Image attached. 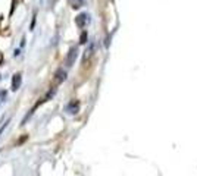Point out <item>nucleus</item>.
Segmentation results:
<instances>
[{
	"label": "nucleus",
	"mask_w": 197,
	"mask_h": 176,
	"mask_svg": "<svg viewBox=\"0 0 197 176\" xmlns=\"http://www.w3.org/2000/svg\"><path fill=\"white\" fill-rule=\"evenodd\" d=\"M75 22H77V25H78L80 28L85 27L87 22H88V15H87V13H81V15H78L77 19H75Z\"/></svg>",
	"instance_id": "nucleus-1"
},
{
	"label": "nucleus",
	"mask_w": 197,
	"mask_h": 176,
	"mask_svg": "<svg viewBox=\"0 0 197 176\" xmlns=\"http://www.w3.org/2000/svg\"><path fill=\"white\" fill-rule=\"evenodd\" d=\"M21 82H22L21 73H15V75L12 76V91H16V89L21 87Z\"/></svg>",
	"instance_id": "nucleus-2"
},
{
	"label": "nucleus",
	"mask_w": 197,
	"mask_h": 176,
	"mask_svg": "<svg viewBox=\"0 0 197 176\" xmlns=\"http://www.w3.org/2000/svg\"><path fill=\"white\" fill-rule=\"evenodd\" d=\"M77 54H78V50H77V49H71V50H69V54H68V57H66L68 66H72V63H74L75 59H77Z\"/></svg>",
	"instance_id": "nucleus-3"
},
{
	"label": "nucleus",
	"mask_w": 197,
	"mask_h": 176,
	"mask_svg": "<svg viewBox=\"0 0 197 176\" xmlns=\"http://www.w3.org/2000/svg\"><path fill=\"white\" fill-rule=\"evenodd\" d=\"M78 107H80V104L77 103V101H72V103H69L68 104V107H66V110H68V113H77L78 112Z\"/></svg>",
	"instance_id": "nucleus-4"
},
{
	"label": "nucleus",
	"mask_w": 197,
	"mask_h": 176,
	"mask_svg": "<svg viewBox=\"0 0 197 176\" xmlns=\"http://www.w3.org/2000/svg\"><path fill=\"white\" fill-rule=\"evenodd\" d=\"M56 76H57V78H56V79H57V81H59V82H62V81H63V79H65V76H66V73H65V72H63V70L60 69V70H57V72H56Z\"/></svg>",
	"instance_id": "nucleus-5"
},
{
	"label": "nucleus",
	"mask_w": 197,
	"mask_h": 176,
	"mask_svg": "<svg viewBox=\"0 0 197 176\" xmlns=\"http://www.w3.org/2000/svg\"><path fill=\"white\" fill-rule=\"evenodd\" d=\"M6 125H7V123H4V125H3V128H1V129H0V135H1V132H3V131H4V128H6Z\"/></svg>",
	"instance_id": "nucleus-6"
}]
</instances>
